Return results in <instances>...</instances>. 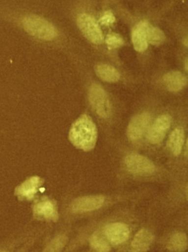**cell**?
<instances>
[{"label":"cell","instance_id":"cell-1","mask_svg":"<svg viewBox=\"0 0 188 252\" xmlns=\"http://www.w3.org/2000/svg\"><path fill=\"white\" fill-rule=\"evenodd\" d=\"M97 136L96 126L86 115L77 119L69 130V140L72 145L84 151H90L94 148Z\"/></svg>","mask_w":188,"mask_h":252},{"label":"cell","instance_id":"cell-2","mask_svg":"<svg viewBox=\"0 0 188 252\" xmlns=\"http://www.w3.org/2000/svg\"><path fill=\"white\" fill-rule=\"evenodd\" d=\"M25 31L39 39H54L57 35L56 28L46 19L37 16H28L22 21Z\"/></svg>","mask_w":188,"mask_h":252},{"label":"cell","instance_id":"cell-3","mask_svg":"<svg viewBox=\"0 0 188 252\" xmlns=\"http://www.w3.org/2000/svg\"><path fill=\"white\" fill-rule=\"evenodd\" d=\"M101 231L112 247H122L128 242L131 235L130 226L123 221L111 222Z\"/></svg>","mask_w":188,"mask_h":252},{"label":"cell","instance_id":"cell-4","mask_svg":"<svg viewBox=\"0 0 188 252\" xmlns=\"http://www.w3.org/2000/svg\"><path fill=\"white\" fill-rule=\"evenodd\" d=\"M105 197L103 195H88L74 200L69 209L72 214H85L97 211L105 205Z\"/></svg>","mask_w":188,"mask_h":252},{"label":"cell","instance_id":"cell-5","mask_svg":"<svg viewBox=\"0 0 188 252\" xmlns=\"http://www.w3.org/2000/svg\"><path fill=\"white\" fill-rule=\"evenodd\" d=\"M89 100L91 106L101 118L110 116L111 107L109 98L104 89L98 84H92L89 89Z\"/></svg>","mask_w":188,"mask_h":252},{"label":"cell","instance_id":"cell-6","mask_svg":"<svg viewBox=\"0 0 188 252\" xmlns=\"http://www.w3.org/2000/svg\"><path fill=\"white\" fill-rule=\"evenodd\" d=\"M125 165L129 172L134 175H150L155 170L151 160L140 154H132L125 158Z\"/></svg>","mask_w":188,"mask_h":252},{"label":"cell","instance_id":"cell-7","mask_svg":"<svg viewBox=\"0 0 188 252\" xmlns=\"http://www.w3.org/2000/svg\"><path fill=\"white\" fill-rule=\"evenodd\" d=\"M78 25L82 33L94 44H101L103 35L96 21L88 14H81L78 17Z\"/></svg>","mask_w":188,"mask_h":252},{"label":"cell","instance_id":"cell-8","mask_svg":"<svg viewBox=\"0 0 188 252\" xmlns=\"http://www.w3.org/2000/svg\"><path fill=\"white\" fill-rule=\"evenodd\" d=\"M155 235L150 229L142 228L130 241L127 252H148L153 245Z\"/></svg>","mask_w":188,"mask_h":252},{"label":"cell","instance_id":"cell-9","mask_svg":"<svg viewBox=\"0 0 188 252\" xmlns=\"http://www.w3.org/2000/svg\"><path fill=\"white\" fill-rule=\"evenodd\" d=\"M151 115L149 113H142L136 115L128 126L127 136L133 142L140 140L147 131L151 123Z\"/></svg>","mask_w":188,"mask_h":252},{"label":"cell","instance_id":"cell-10","mask_svg":"<svg viewBox=\"0 0 188 252\" xmlns=\"http://www.w3.org/2000/svg\"><path fill=\"white\" fill-rule=\"evenodd\" d=\"M35 217L48 221L57 222L59 219L57 204L53 200L44 198L33 207Z\"/></svg>","mask_w":188,"mask_h":252},{"label":"cell","instance_id":"cell-11","mask_svg":"<svg viewBox=\"0 0 188 252\" xmlns=\"http://www.w3.org/2000/svg\"><path fill=\"white\" fill-rule=\"evenodd\" d=\"M171 124V118L168 115L160 116L149 127L148 131V139L154 145L161 143Z\"/></svg>","mask_w":188,"mask_h":252},{"label":"cell","instance_id":"cell-12","mask_svg":"<svg viewBox=\"0 0 188 252\" xmlns=\"http://www.w3.org/2000/svg\"><path fill=\"white\" fill-rule=\"evenodd\" d=\"M42 185V181L38 176L27 179L16 189V195L22 200H32Z\"/></svg>","mask_w":188,"mask_h":252},{"label":"cell","instance_id":"cell-13","mask_svg":"<svg viewBox=\"0 0 188 252\" xmlns=\"http://www.w3.org/2000/svg\"><path fill=\"white\" fill-rule=\"evenodd\" d=\"M165 247L170 252H186L188 247L187 234L183 231L173 232L166 240Z\"/></svg>","mask_w":188,"mask_h":252},{"label":"cell","instance_id":"cell-14","mask_svg":"<svg viewBox=\"0 0 188 252\" xmlns=\"http://www.w3.org/2000/svg\"><path fill=\"white\" fill-rule=\"evenodd\" d=\"M164 84L169 91L180 92L187 84V78L183 73L177 71L168 72L163 78Z\"/></svg>","mask_w":188,"mask_h":252},{"label":"cell","instance_id":"cell-15","mask_svg":"<svg viewBox=\"0 0 188 252\" xmlns=\"http://www.w3.org/2000/svg\"><path fill=\"white\" fill-rule=\"evenodd\" d=\"M88 244L94 252H110L112 250V246L107 241L101 230H96L91 234Z\"/></svg>","mask_w":188,"mask_h":252},{"label":"cell","instance_id":"cell-16","mask_svg":"<svg viewBox=\"0 0 188 252\" xmlns=\"http://www.w3.org/2000/svg\"><path fill=\"white\" fill-rule=\"evenodd\" d=\"M184 140V129L182 127H177L174 129L168 141V148L173 154L178 156L181 154Z\"/></svg>","mask_w":188,"mask_h":252},{"label":"cell","instance_id":"cell-17","mask_svg":"<svg viewBox=\"0 0 188 252\" xmlns=\"http://www.w3.org/2000/svg\"><path fill=\"white\" fill-rule=\"evenodd\" d=\"M132 39H133L134 48L137 51L143 52L147 49L148 41L146 39L144 28H143V21L139 22L137 26L133 30Z\"/></svg>","mask_w":188,"mask_h":252},{"label":"cell","instance_id":"cell-18","mask_svg":"<svg viewBox=\"0 0 188 252\" xmlns=\"http://www.w3.org/2000/svg\"><path fill=\"white\" fill-rule=\"evenodd\" d=\"M143 28H144L145 33H146V39L148 42L151 43L154 45H160L165 41V35L162 31L159 28L152 26L150 23L143 21Z\"/></svg>","mask_w":188,"mask_h":252},{"label":"cell","instance_id":"cell-19","mask_svg":"<svg viewBox=\"0 0 188 252\" xmlns=\"http://www.w3.org/2000/svg\"><path fill=\"white\" fill-rule=\"evenodd\" d=\"M69 242L67 232H60L47 244L42 252H62Z\"/></svg>","mask_w":188,"mask_h":252},{"label":"cell","instance_id":"cell-20","mask_svg":"<svg viewBox=\"0 0 188 252\" xmlns=\"http://www.w3.org/2000/svg\"><path fill=\"white\" fill-rule=\"evenodd\" d=\"M96 73L101 79L109 83H115L120 78V74L113 66L107 64L96 66Z\"/></svg>","mask_w":188,"mask_h":252},{"label":"cell","instance_id":"cell-21","mask_svg":"<svg viewBox=\"0 0 188 252\" xmlns=\"http://www.w3.org/2000/svg\"><path fill=\"white\" fill-rule=\"evenodd\" d=\"M106 43L110 49L118 48L124 44V40L116 33H110L106 38Z\"/></svg>","mask_w":188,"mask_h":252},{"label":"cell","instance_id":"cell-22","mask_svg":"<svg viewBox=\"0 0 188 252\" xmlns=\"http://www.w3.org/2000/svg\"><path fill=\"white\" fill-rule=\"evenodd\" d=\"M115 18L114 15L111 13L110 11H107L103 16L101 17L99 19V22L101 25H106V26H109V25H112L115 22Z\"/></svg>","mask_w":188,"mask_h":252},{"label":"cell","instance_id":"cell-23","mask_svg":"<svg viewBox=\"0 0 188 252\" xmlns=\"http://www.w3.org/2000/svg\"><path fill=\"white\" fill-rule=\"evenodd\" d=\"M186 70H188V60H186Z\"/></svg>","mask_w":188,"mask_h":252}]
</instances>
